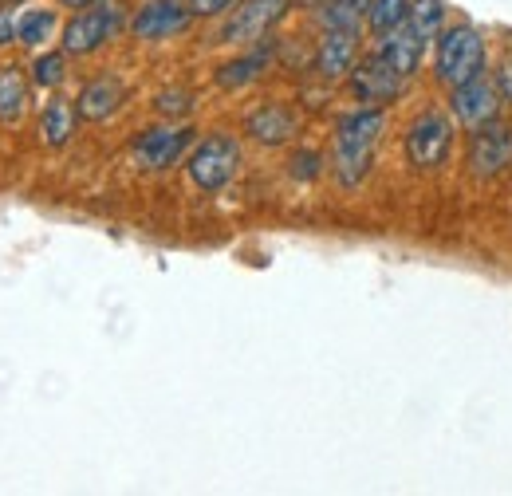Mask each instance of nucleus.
I'll use <instances>...</instances> for the list:
<instances>
[{
  "label": "nucleus",
  "instance_id": "obj_16",
  "mask_svg": "<svg viewBox=\"0 0 512 496\" xmlns=\"http://www.w3.org/2000/svg\"><path fill=\"white\" fill-rule=\"evenodd\" d=\"M75 119H79V111H75L71 99H52V103L44 107V119H40V138H44V146H52V150L67 146L71 134H75Z\"/></svg>",
  "mask_w": 512,
  "mask_h": 496
},
{
  "label": "nucleus",
  "instance_id": "obj_9",
  "mask_svg": "<svg viewBox=\"0 0 512 496\" xmlns=\"http://www.w3.org/2000/svg\"><path fill=\"white\" fill-rule=\"evenodd\" d=\"M469 166L477 178H497L512 166V126L505 123H485L469 130Z\"/></svg>",
  "mask_w": 512,
  "mask_h": 496
},
{
  "label": "nucleus",
  "instance_id": "obj_14",
  "mask_svg": "<svg viewBox=\"0 0 512 496\" xmlns=\"http://www.w3.org/2000/svg\"><path fill=\"white\" fill-rule=\"evenodd\" d=\"M422 52H426V40L410 28V24H398L394 32H386L379 36V56H383L398 75H414L418 71V63H422Z\"/></svg>",
  "mask_w": 512,
  "mask_h": 496
},
{
  "label": "nucleus",
  "instance_id": "obj_25",
  "mask_svg": "<svg viewBox=\"0 0 512 496\" xmlns=\"http://www.w3.org/2000/svg\"><path fill=\"white\" fill-rule=\"evenodd\" d=\"M20 20H24V12L16 4H0V48L20 44Z\"/></svg>",
  "mask_w": 512,
  "mask_h": 496
},
{
  "label": "nucleus",
  "instance_id": "obj_11",
  "mask_svg": "<svg viewBox=\"0 0 512 496\" xmlns=\"http://www.w3.org/2000/svg\"><path fill=\"white\" fill-rule=\"evenodd\" d=\"M284 16V0H245L221 28L217 44H256Z\"/></svg>",
  "mask_w": 512,
  "mask_h": 496
},
{
  "label": "nucleus",
  "instance_id": "obj_17",
  "mask_svg": "<svg viewBox=\"0 0 512 496\" xmlns=\"http://www.w3.org/2000/svg\"><path fill=\"white\" fill-rule=\"evenodd\" d=\"M268 56H272V48L264 44V48H256L249 56H241V60H229L217 67V87H225V91H237V87H245V83H253L256 75L268 67Z\"/></svg>",
  "mask_w": 512,
  "mask_h": 496
},
{
  "label": "nucleus",
  "instance_id": "obj_5",
  "mask_svg": "<svg viewBox=\"0 0 512 496\" xmlns=\"http://www.w3.org/2000/svg\"><path fill=\"white\" fill-rule=\"evenodd\" d=\"M190 146H193L190 126H150V130H142V134L130 142V154H134V166H138V170L162 174V170L178 166Z\"/></svg>",
  "mask_w": 512,
  "mask_h": 496
},
{
  "label": "nucleus",
  "instance_id": "obj_24",
  "mask_svg": "<svg viewBox=\"0 0 512 496\" xmlns=\"http://www.w3.org/2000/svg\"><path fill=\"white\" fill-rule=\"evenodd\" d=\"M288 166H292V178H296V182H316L323 170V158L316 150H300V154H292Z\"/></svg>",
  "mask_w": 512,
  "mask_h": 496
},
{
  "label": "nucleus",
  "instance_id": "obj_28",
  "mask_svg": "<svg viewBox=\"0 0 512 496\" xmlns=\"http://www.w3.org/2000/svg\"><path fill=\"white\" fill-rule=\"evenodd\" d=\"M493 83H497V91H501V99H505V103H512V67H501Z\"/></svg>",
  "mask_w": 512,
  "mask_h": 496
},
{
  "label": "nucleus",
  "instance_id": "obj_19",
  "mask_svg": "<svg viewBox=\"0 0 512 496\" xmlns=\"http://www.w3.org/2000/svg\"><path fill=\"white\" fill-rule=\"evenodd\" d=\"M371 0H327L320 8V20L327 32H359Z\"/></svg>",
  "mask_w": 512,
  "mask_h": 496
},
{
  "label": "nucleus",
  "instance_id": "obj_10",
  "mask_svg": "<svg viewBox=\"0 0 512 496\" xmlns=\"http://www.w3.org/2000/svg\"><path fill=\"white\" fill-rule=\"evenodd\" d=\"M190 20H193V8L182 4V0H146V4L134 12L130 32H134L138 40L158 44V40L182 36V32L190 28Z\"/></svg>",
  "mask_w": 512,
  "mask_h": 496
},
{
  "label": "nucleus",
  "instance_id": "obj_21",
  "mask_svg": "<svg viewBox=\"0 0 512 496\" xmlns=\"http://www.w3.org/2000/svg\"><path fill=\"white\" fill-rule=\"evenodd\" d=\"M442 20H446V4H442V0H414L406 24H410L422 40H434V36L442 32Z\"/></svg>",
  "mask_w": 512,
  "mask_h": 496
},
{
  "label": "nucleus",
  "instance_id": "obj_7",
  "mask_svg": "<svg viewBox=\"0 0 512 496\" xmlns=\"http://www.w3.org/2000/svg\"><path fill=\"white\" fill-rule=\"evenodd\" d=\"M347 79H351V95H355L363 107H386V103H394V99L402 95V87H406V75H398L379 52L367 56L363 63H355Z\"/></svg>",
  "mask_w": 512,
  "mask_h": 496
},
{
  "label": "nucleus",
  "instance_id": "obj_22",
  "mask_svg": "<svg viewBox=\"0 0 512 496\" xmlns=\"http://www.w3.org/2000/svg\"><path fill=\"white\" fill-rule=\"evenodd\" d=\"M52 32H56V12H52V8H32V12H24V20H20V44L40 48Z\"/></svg>",
  "mask_w": 512,
  "mask_h": 496
},
{
  "label": "nucleus",
  "instance_id": "obj_20",
  "mask_svg": "<svg viewBox=\"0 0 512 496\" xmlns=\"http://www.w3.org/2000/svg\"><path fill=\"white\" fill-rule=\"evenodd\" d=\"M410 4H414V0H371V8H367L371 32H375V36H386V32H394L398 24H406V20H410Z\"/></svg>",
  "mask_w": 512,
  "mask_h": 496
},
{
  "label": "nucleus",
  "instance_id": "obj_2",
  "mask_svg": "<svg viewBox=\"0 0 512 496\" xmlns=\"http://www.w3.org/2000/svg\"><path fill=\"white\" fill-rule=\"evenodd\" d=\"M434 71H438V79L449 83V87H461V83L477 79L485 71V40H481V32L469 28V24L446 28L442 40H438Z\"/></svg>",
  "mask_w": 512,
  "mask_h": 496
},
{
  "label": "nucleus",
  "instance_id": "obj_4",
  "mask_svg": "<svg viewBox=\"0 0 512 496\" xmlns=\"http://www.w3.org/2000/svg\"><path fill=\"white\" fill-rule=\"evenodd\" d=\"M237 166H241V142L233 134H209L190 154L193 186L205 189V193H217V189L229 186Z\"/></svg>",
  "mask_w": 512,
  "mask_h": 496
},
{
  "label": "nucleus",
  "instance_id": "obj_18",
  "mask_svg": "<svg viewBox=\"0 0 512 496\" xmlns=\"http://www.w3.org/2000/svg\"><path fill=\"white\" fill-rule=\"evenodd\" d=\"M28 107V83L20 67H0V123H20Z\"/></svg>",
  "mask_w": 512,
  "mask_h": 496
},
{
  "label": "nucleus",
  "instance_id": "obj_3",
  "mask_svg": "<svg viewBox=\"0 0 512 496\" xmlns=\"http://www.w3.org/2000/svg\"><path fill=\"white\" fill-rule=\"evenodd\" d=\"M123 28V4L115 0H95L87 8H79L64 28V52L67 56H91L103 44H111Z\"/></svg>",
  "mask_w": 512,
  "mask_h": 496
},
{
  "label": "nucleus",
  "instance_id": "obj_6",
  "mask_svg": "<svg viewBox=\"0 0 512 496\" xmlns=\"http://www.w3.org/2000/svg\"><path fill=\"white\" fill-rule=\"evenodd\" d=\"M449 150H453V123L438 111L418 115L406 130V158L414 170H438L446 166Z\"/></svg>",
  "mask_w": 512,
  "mask_h": 496
},
{
  "label": "nucleus",
  "instance_id": "obj_13",
  "mask_svg": "<svg viewBox=\"0 0 512 496\" xmlns=\"http://www.w3.org/2000/svg\"><path fill=\"white\" fill-rule=\"evenodd\" d=\"M245 130L253 134L260 146H284V142H292V138H296L300 119H296L284 103H264V107H256L253 115H249Z\"/></svg>",
  "mask_w": 512,
  "mask_h": 496
},
{
  "label": "nucleus",
  "instance_id": "obj_23",
  "mask_svg": "<svg viewBox=\"0 0 512 496\" xmlns=\"http://www.w3.org/2000/svg\"><path fill=\"white\" fill-rule=\"evenodd\" d=\"M64 75H67V52H44V56H36V63H32V79L40 87H60Z\"/></svg>",
  "mask_w": 512,
  "mask_h": 496
},
{
  "label": "nucleus",
  "instance_id": "obj_8",
  "mask_svg": "<svg viewBox=\"0 0 512 496\" xmlns=\"http://www.w3.org/2000/svg\"><path fill=\"white\" fill-rule=\"evenodd\" d=\"M501 103L505 99H501L497 83H489L481 75L449 91V115H453V123H461L465 130H477V126L493 123L497 111H501Z\"/></svg>",
  "mask_w": 512,
  "mask_h": 496
},
{
  "label": "nucleus",
  "instance_id": "obj_27",
  "mask_svg": "<svg viewBox=\"0 0 512 496\" xmlns=\"http://www.w3.org/2000/svg\"><path fill=\"white\" fill-rule=\"evenodd\" d=\"M233 0H190L193 16H217V12H225Z\"/></svg>",
  "mask_w": 512,
  "mask_h": 496
},
{
  "label": "nucleus",
  "instance_id": "obj_1",
  "mask_svg": "<svg viewBox=\"0 0 512 496\" xmlns=\"http://www.w3.org/2000/svg\"><path fill=\"white\" fill-rule=\"evenodd\" d=\"M383 126V107H359V111L339 119V126H335V178H339V186L355 189L371 174V158H375Z\"/></svg>",
  "mask_w": 512,
  "mask_h": 496
},
{
  "label": "nucleus",
  "instance_id": "obj_15",
  "mask_svg": "<svg viewBox=\"0 0 512 496\" xmlns=\"http://www.w3.org/2000/svg\"><path fill=\"white\" fill-rule=\"evenodd\" d=\"M355 56H359L355 32H323L320 52H316V71H320V79H327V83H331V79L351 75Z\"/></svg>",
  "mask_w": 512,
  "mask_h": 496
},
{
  "label": "nucleus",
  "instance_id": "obj_29",
  "mask_svg": "<svg viewBox=\"0 0 512 496\" xmlns=\"http://www.w3.org/2000/svg\"><path fill=\"white\" fill-rule=\"evenodd\" d=\"M64 8H87V4H95V0H60Z\"/></svg>",
  "mask_w": 512,
  "mask_h": 496
},
{
  "label": "nucleus",
  "instance_id": "obj_26",
  "mask_svg": "<svg viewBox=\"0 0 512 496\" xmlns=\"http://www.w3.org/2000/svg\"><path fill=\"white\" fill-rule=\"evenodd\" d=\"M162 115H190L193 99L190 91H166V95H158V103H154Z\"/></svg>",
  "mask_w": 512,
  "mask_h": 496
},
{
  "label": "nucleus",
  "instance_id": "obj_12",
  "mask_svg": "<svg viewBox=\"0 0 512 496\" xmlns=\"http://www.w3.org/2000/svg\"><path fill=\"white\" fill-rule=\"evenodd\" d=\"M123 99H127L123 83H119L115 75H99V79H91V83L79 91L75 111H79V119H87V123H103V119H111V115L123 107Z\"/></svg>",
  "mask_w": 512,
  "mask_h": 496
}]
</instances>
